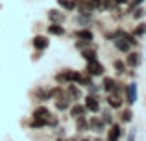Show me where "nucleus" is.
<instances>
[{
  "label": "nucleus",
  "mask_w": 146,
  "mask_h": 141,
  "mask_svg": "<svg viewBox=\"0 0 146 141\" xmlns=\"http://www.w3.org/2000/svg\"><path fill=\"white\" fill-rule=\"evenodd\" d=\"M104 65L98 61V59H93V61H87V74L89 76H102L104 74Z\"/></svg>",
  "instance_id": "nucleus-1"
},
{
  "label": "nucleus",
  "mask_w": 146,
  "mask_h": 141,
  "mask_svg": "<svg viewBox=\"0 0 146 141\" xmlns=\"http://www.w3.org/2000/svg\"><path fill=\"white\" fill-rule=\"evenodd\" d=\"M85 108H87V112L98 113L100 112V98H96L94 95H87L85 97Z\"/></svg>",
  "instance_id": "nucleus-2"
},
{
  "label": "nucleus",
  "mask_w": 146,
  "mask_h": 141,
  "mask_svg": "<svg viewBox=\"0 0 146 141\" xmlns=\"http://www.w3.org/2000/svg\"><path fill=\"white\" fill-rule=\"evenodd\" d=\"M76 4H78V11L82 15H91L93 9H94V4L87 2V0H76Z\"/></svg>",
  "instance_id": "nucleus-3"
},
{
  "label": "nucleus",
  "mask_w": 146,
  "mask_h": 141,
  "mask_svg": "<svg viewBox=\"0 0 146 141\" xmlns=\"http://www.w3.org/2000/svg\"><path fill=\"white\" fill-rule=\"evenodd\" d=\"M104 126H106V123H104V119H100V117H91V121H89V130H93V132H96V134H100V132L104 130Z\"/></svg>",
  "instance_id": "nucleus-4"
},
{
  "label": "nucleus",
  "mask_w": 146,
  "mask_h": 141,
  "mask_svg": "<svg viewBox=\"0 0 146 141\" xmlns=\"http://www.w3.org/2000/svg\"><path fill=\"white\" fill-rule=\"evenodd\" d=\"M143 61V56L139 52H128V58H126V65L128 67H139Z\"/></svg>",
  "instance_id": "nucleus-5"
},
{
  "label": "nucleus",
  "mask_w": 146,
  "mask_h": 141,
  "mask_svg": "<svg viewBox=\"0 0 146 141\" xmlns=\"http://www.w3.org/2000/svg\"><path fill=\"white\" fill-rule=\"evenodd\" d=\"M126 98H128L129 106L137 102V84L135 82H131L128 87H126Z\"/></svg>",
  "instance_id": "nucleus-6"
},
{
  "label": "nucleus",
  "mask_w": 146,
  "mask_h": 141,
  "mask_svg": "<svg viewBox=\"0 0 146 141\" xmlns=\"http://www.w3.org/2000/svg\"><path fill=\"white\" fill-rule=\"evenodd\" d=\"M32 43H33V47H35L37 50H44V48H48L50 41H48V37H46V35H35Z\"/></svg>",
  "instance_id": "nucleus-7"
},
{
  "label": "nucleus",
  "mask_w": 146,
  "mask_h": 141,
  "mask_svg": "<svg viewBox=\"0 0 146 141\" xmlns=\"http://www.w3.org/2000/svg\"><path fill=\"white\" fill-rule=\"evenodd\" d=\"M117 86H118V84L115 82V78H111V76H106L104 82H102L104 91H107V93H117Z\"/></svg>",
  "instance_id": "nucleus-8"
},
{
  "label": "nucleus",
  "mask_w": 146,
  "mask_h": 141,
  "mask_svg": "<svg viewBox=\"0 0 146 141\" xmlns=\"http://www.w3.org/2000/svg\"><path fill=\"white\" fill-rule=\"evenodd\" d=\"M52 115L50 113V110L46 108V106H39V108L33 110V115L32 117H37V119H43V121H48V117Z\"/></svg>",
  "instance_id": "nucleus-9"
},
{
  "label": "nucleus",
  "mask_w": 146,
  "mask_h": 141,
  "mask_svg": "<svg viewBox=\"0 0 146 141\" xmlns=\"http://www.w3.org/2000/svg\"><path fill=\"white\" fill-rule=\"evenodd\" d=\"M120 136H122V128L118 124H111L109 132H107V141H118Z\"/></svg>",
  "instance_id": "nucleus-10"
},
{
  "label": "nucleus",
  "mask_w": 146,
  "mask_h": 141,
  "mask_svg": "<svg viewBox=\"0 0 146 141\" xmlns=\"http://www.w3.org/2000/svg\"><path fill=\"white\" fill-rule=\"evenodd\" d=\"M113 43H115V47H117V50H120V52H129V47H131L124 37H115Z\"/></svg>",
  "instance_id": "nucleus-11"
},
{
  "label": "nucleus",
  "mask_w": 146,
  "mask_h": 141,
  "mask_svg": "<svg viewBox=\"0 0 146 141\" xmlns=\"http://www.w3.org/2000/svg\"><path fill=\"white\" fill-rule=\"evenodd\" d=\"M76 130L78 132H87L89 130V121L85 119V115L76 117Z\"/></svg>",
  "instance_id": "nucleus-12"
},
{
  "label": "nucleus",
  "mask_w": 146,
  "mask_h": 141,
  "mask_svg": "<svg viewBox=\"0 0 146 141\" xmlns=\"http://www.w3.org/2000/svg\"><path fill=\"white\" fill-rule=\"evenodd\" d=\"M85 112H87V108H85V104H74L70 108V115L74 117H82V115H85Z\"/></svg>",
  "instance_id": "nucleus-13"
},
{
  "label": "nucleus",
  "mask_w": 146,
  "mask_h": 141,
  "mask_svg": "<svg viewBox=\"0 0 146 141\" xmlns=\"http://www.w3.org/2000/svg\"><path fill=\"white\" fill-rule=\"evenodd\" d=\"M107 104H109V108L118 110L122 106V100H120V97H118V95H113V93H111L109 97H107Z\"/></svg>",
  "instance_id": "nucleus-14"
},
{
  "label": "nucleus",
  "mask_w": 146,
  "mask_h": 141,
  "mask_svg": "<svg viewBox=\"0 0 146 141\" xmlns=\"http://www.w3.org/2000/svg\"><path fill=\"white\" fill-rule=\"evenodd\" d=\"M48 33H52V35H63L65 28L59 24V22H52V24L48 26Z\"/></svg>",
  "instance_id": "nucleus-15"
},
{
  "label": "nucleus",
  "mask_w": 146,
  "mask_h": 141,
  "mask_svg": "<svg viewBox=\"0 0 146 141\" xmlns=\"http://www.w3.org/2000/svg\"><path fill=\"white\" fill-rule=\"evenodd\" d=\"M56 108L59 110V112L70 108V100H68V97H59V98H56Z\"/></svg>",
  "instance_id": "nucleus-16"
},
{
  "label": "nucleus",
  "mask_w": 146,
  "mask_h": 141,
  "mask_svg": "<svg viewBox=\"0 0 146 141\" xmlns=\"http://www.w3.org/2000/svg\"><path fill=\"white\" fill-rule=\"evenodd\" d=\"M76 37H78V39H82V41H93V32H91V30H78V32L74 33Z\"/></svg>",
  "instance_id": "nucleus-17"
},
{
  "label": "nucleus",
  "mask_w": 146,
  "mask_h": 141,
  "mask_svg": "<svg viewBox=\"0 0 146 141\" xmlns=\"http://www.w3.org/2000/svg\"><path fill=\"white\" fill-rule=\"evenodd\" d=\"M82 58L85 59V61H93V59H96V50H94V48H83Z\"/></svg>",
  "instance_id": "nucleus-18"
},
{
  "label": "nucleus",
  "mask_w": 146,
  "mask_h": 141,
  "mask_svg": "<svg viewBox=\"0 0 146 141\" xmlns=\"http://www.w3.org/2000/svg\"><path fill=\"white\" fill-rule=\"evenodd\" d=\"M67 97L68 98H80V97H82V93H80V89L76 86L68 84V87H67Z\"/></svg>",
  "instance_id": "nucleus-19"
},
{
  "label": "nucleus",
  "mask_w": 146,
  "mask_h": 141,
  "mask_svg": "<svg viewBox=\"0 0 146 141\" xmlns=\"http://www.w3.org/2000/svg\"><path fill=\"white\" fill-rule=\"evenodd\" d=\"M57 4H59L63 9H67V11L76 9V2H74V0H57Z\"/></svg>",
  "instance_id": "nucleus-20"
},
{
  "label": "nucleus",
  "mask_w": 146,
  "mask_h": 141,
  "mask_svg": "<svg viewBox=\"0 0 146 141\" xmlns=\"http://www.w3.org/2000/svg\"><path fill=\"white\" fill-rule=\"evenodd\" d=\"M48 19H50V21H52V22H59V24H61V22H63V15H61L59 13V11H56V9H52V11H48Z\"/></svg>",
  "instance_id": "nucleus-21"
},
{
  "label": "nucleus",
  "mask_w": 146,
  "mask_h": 141,
  "mask_svg": "<svg viewBox=\"0 0 146 141\" xmlns=\"http://www.w3.org/2000/svg\"><path fill=\"white\" fill-rule=\"evenodd\" d=\"M113 69L117 71V74H124L126 72V63L120 61V59H115L113 61Z\"/></svg>",
  "instance_id": "nucleus-22"
},
{
  "label": "nucleus",
  "mask_w": 146,
  "mask_h": 141,
  "mask_svg": "<svg viewBox=\"0 0 146 141\" xmlns=\"http://www.w3.org/2000/svg\"><path fill=\"white\" fill-rule=\"evenodd\" d=\"M146 33V22H141V24H137V28L133 30V35L135 37H143Z\"/></svg>",
  "instance_id": "nucleus-23"
},
{
  "label": "nucleus",
  "mask_w": 146,
  "mask_h": 141,
  "mask_svg": "<svg viewBox=\"0 0 146 141\" xmlns=\"http://www.w3.org/2000/svg\"><path fill=\"white\" fill-rule=\"evenodd\" d=\"M30 126H32V128H43V126H46V121L37 119V117H32V121H30Z\"/></svg>",
  "instance_id": "nucleus-24"
},
{
  "label": "nucleus",
  "mask_w": 146,
  "mask_h": 141,
  "mask_svg": "<svg viewBox=\"0 0 146 141\" xmlns=\"http://www.w3.org/2000/svg\"><path fill=\"white\" fill-rule=\"evenodd\" d=\"M35 97L41 98V100H48V98H50V93H48V91H43V89H37L35 91Z\"/></svg>",
  "instance_id": "nucleus-25"
},
{
  "label": "nucleus",
  "mask_w": 146,
  "mask_h": 141,
  "mask_svg": "<svg viewBox=\"0 0 146 141\" xmlns=\"http://www.w3.org/2000/svg\"><path fill=\"white\" fill-rule=\"evenodd\" d=\"M131 119H133V112L131 110H124V112H122V121H124V123H129Z\"/></svg>",
  "instance_id": "nucleus-26"
},
{
  "label": "nucleus",
  "mask_w": 146,
  "mask_h": 141,
  "mask_svg": "<svg viewBox=\"0 0 146 141\" xmlns=\"http://www.w3.org/2000/svg\"><path fill=\"white\" fill-rule=\"evenodd\" d=\"M131 15H133L135 19H141V17H144V7H141V6H139V7H135Z\"/></svg>",
  "instance_id": "nucleus-27"
},
{
  "label": "nucleus",
  "mask_w": 146,
  "mask_h": 141,
  "mask_svg": "<svg viewBox=\"0 0 146 141\" xmlns=\"http://www.w3.org/2000/svg\"><path fill=\"white\" fill-rule=\"evenodd\" d=\"M143 2H144V0H131V2H129V7H128V13H129V11H133L135 7H139Z\"/></svg>",
  "instance_id": "nucleus-28"
},
{
  "label": "nucleus",
  "mask_w": 146,
  "mask_h": 141,
  "mask_svg": "<svg viewBox=\"0 0 146 141\" xmlns=\"http://www.w3.org/2000/svg\"><path fill=\"white\" fill-rule=\"evenodd\" d=\"M128 141H135V130H131V132H129V136H128Z\"/></svg>",
  "instance_id": "nucleus-29"
},
{
  "label": "nucleus",
  "mask_w": 146,
  "mask_h": 141,
  "mask_svg": "<svg viewBox=\"0 0 146 141\" xmlns=\"http://www.w3.org/2000/svg\"><path fill=\"white\" fill-rule=\"evenodd\" d=\"M126 2H128V0H115V4H117V6H118V4H126Z\"/></svg>",
  "instance_id": "nucleus-30"
},
{
  "label": "nucleus",
  "mask_w": 146,
  "mask_h": 141,
  "mask_svg": "<svg viewBox=\"0 0 146 141\" xmlns=\"http://www.w3.org/2000/svg\"><path fill=\"white\" fill-rule=\"evenodd\" d=\"M67 141H76V139H67Z\"/></svg>",
  "instance_id": "nucleus-31"
},
{
  "label": "nucleus",
  "mask_w": 146,
  "mask_h": 141,
  "mask_svg": "<svg viewBox=\"0 0 146 141\" xmlns=\"http://www.w3.org/2000/svg\"><path fill=\"white\" fill-rule=\"evenodd\" d=\"M82 141H91V139H82Z\"/></svg>",
  "instance_id": "nucleus-32"
}]
</instances>
